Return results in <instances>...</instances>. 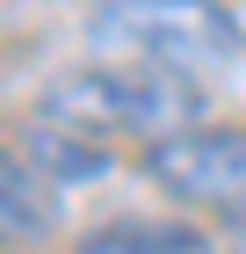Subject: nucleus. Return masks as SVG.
I'll list each match as a JSON object with an SVG mask.
<instances>
[{"label": "nucleus", "mask_w": 246, "mask_h": 254, "mask_svg": "<svg viewBox=\"0 0 246 254\" xmlns=\"http://www.w3.org/2000/svg\"><path fill=\"white\" fill-rule=\"evenodd\" d=\"M196 109H203V87L174 73H152V65H73L58 73L37 95V117L58 124L73 138H95V145H167V138L196 131Z\"/></svg>", "instance_id": "f257e3e1"}, {"label": "nucleus", "mask_w": 246, "mask_h": 254, "mask_svg": "<svg viewBox=\"0 0 246 254\" xmlns=\"http://www.w3.org/2000/svg\"><path fill=\"white\" fill-rule=\"evenodd\" d=\"M87 37L116 65H152L174 80L232 73L246 51V29L225 0H109V7H95Z\"/></svg>", "instance_id": "f03ea898"}, {"label": "nucleus", "mask_w": 246, "mask_h": 254, "mask_svg": "<svg viewBox=\"0 0 246 254\" xmlns=\"http://www.w3.org/2000/svg\"><path fill=\"white\" fill-rule=\"evenodd\" d=\"M145 182L159 196H174V203H189V211H225L239 225L246 218V131L196 124V131L145 153Z\"/></svg>", "instance_id": "7ed1b4c3"}, {"label": "nucleus", "mask_w": 246, "mask_h": 254, "mask_svg": "<svg viewBox=\"0 0 246 254\" xmlns=\"http://www.w3.org/2000/svg\"><path fill=\"white\" fill-rule=\"evenodd\" d=\"M58 225V189L22 145H0V247H37Z\"/></svg>", "instance_id": "20e7f679"}, {"label": "nucleus", "mask_w": 246, "mask_h": 254, "mask_svg": "<svg viewBox=\"0 0 246 254\" xmlns=\"http://www.w3.org/2000/svg\"><path fill=\"white\" fill-rule=\"evenodd\" d=\"M22 153L37 160V175L51 182V189H95V182H109V145L73 138V131H58V124H44V117L22 131Z\"/></svg>", "instance_id": "39448f33"}, {"label": "nucleus", "mask_w": 246, "mask_h": 254, "mask_svg": "<svg viewBox=\"0 0 246 254\" xmlns=\"http://www.w3.org/2000/svg\"><path fill=\"white\" fill-rule=\"evenodd\" d=\"M73 254H217V240L203 225H174V218H116L87 233Z\"/></svg>", "instance_id": "423d86ee"}]
</instances>
